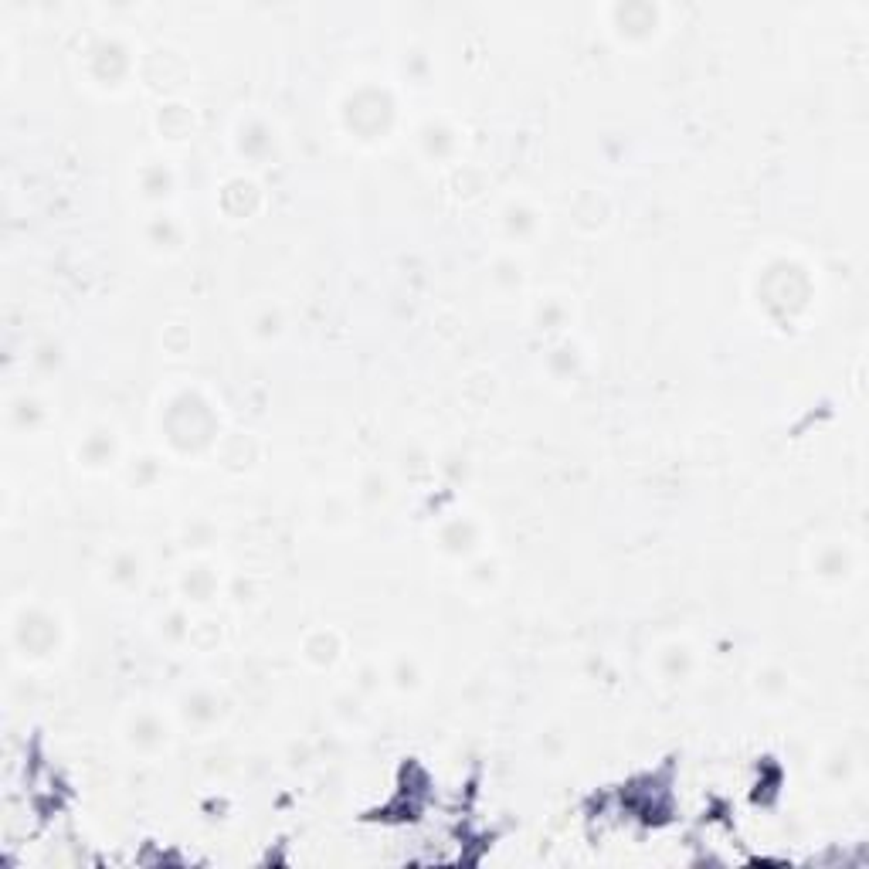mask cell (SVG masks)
Instances as JSON below:
<instances>
[{
    "label": "cell",
    "instance_id": "5",
    "mask_svg": "<svg viewBox=\"0 0 869 869\" xmlns=\"http://www.w3.org/2000/svg\"><path fill=\"white\" fill-rule=\"evenodd\" d=\"M126 744L140 754H160L170 744V727L157 710H136L126 720Z\"/></svg>",
    "mask_w": 869,
    "mask_h": 869
},
{
    "label": "cell",
    "instance_id": "10",
    "mask_svg": "<svg viewBox=\"0 0 869 869\" xmlns=\"http://www.w3.org/2000/svg\"><path fill=\"white\" fill-rule=\"evenodd\" d=\"M116 452H119V438H116V432L113 428H96V432H89L82 438V445H79V466H85V469H106V466H113V459H116Z\"/></svg>",
    "mask_w": 869,
    "mask_h": 869
},
{
    "label": "cell",
    "instance_id": "9",
    "mask_svg": "<svg viewBox=\"0 0 869 869\" xmlns=\"http://www.w3.org/2000/svg\"><path fill=\"white\" fill-rule=\"evenodd\" d=\"M812 571H815V578L832 581V584L849 581V578H853V571H856L853 547L836 544V540H832V544H819L812 550Z\"/></svg>",
    "mask_w": 869,
    "mask_h": 869
},
{
    "label": "cell",
    "instance_id": "24",
    "mask_svg": "<svg viewBox=\"0 0 869 869\" xmlns=\"http://www.w3.org/2000/svg\"><path fill=\"white\" fill-rule=\"evenodd\" d=\"M391 679L401 686V690H415L421 673H418V666L411 659H398V662H394V669H391Z\"/></svg>",
    "mask_w": 869,
    "mask_h": 869
},
{
    "label": "cell",
    "instance_id": "8",
    "mask_svg": "<svg viewBox=\"0 0 869 869\" xmlns=\"http://www.w3.org/2000/svg\"><path fill=\"white\" fill-rule=\"evenodd\" d=\"M275 143H279V136H275V126L265 123L262 116H252V119H242L235 129V150L238 157L245 160H265L275 153Z\"/></svg>",
    "mask_w": 869,
    "mask_h": 869
},
{
    "label": "cell",
    "instance_id": "1",
    "mask_svg": "<svg viewBox=\"0 0 869 869\" xmlns=\"http://www.w3.org/2000/svg\"><path fill=\"white\" fill-rule=\"evenodd\" d=\"M167 442L177 452H197L204 445L218 442V418L214 404L201 391H180L167 401Z\"/></svg>",
    "mask_w": 869,
    "mask_h": 869
},
{
    "label": "cell",
    "instance_id": "23",
    "mask_svg": "<svg viewBox=\"0 0 869 869\" xmlns=\"http://www.w3.org/2000/svg\"><path fill=\"white\" fill-rule=\"evenodd\" d=\"M791 676L785 669H768V673H757V693L774 696V693H788Z\"/></svg>",
    "mask_w": 869,
    "mask_h": 869
},
{
    "label": "cell",
    "instance_id": "2",
    "mask_svg": "<svg viewBox=\"0 0 869 869\" xmlns=\"http://www.w3.org/2000/svg\"><path fill=\"white\" fill-rule=\"evenodd\" d=\"M11 642L21 659H48L51 652L62 649V622L55 612L41 605H24L11 618Z\"/></svg>",
    "mask_w": 869,
    "mask_h": 869
},
{
    "label": "cell",
    "instance_id": "25",
    "mask_svg": "<svg viewBox=\"0 0 869 869\" xmlns=\"http://www.w3.org/2000/svg\"><path fill=\"white\" fill-rule=\"evenodd\" d=\"M493 282H506L510 289H520L523 275H520V265L513 262V258H503V262H496L493 269Z\"/></svg>",
    "mask_w": 869,
    "mask_h": 869
},
{
    "label": "cell",
    "instance_id": "4",
    "mask_svg": "<svg viewBox=\"0 0 869 869\" xmlns=\"http://www.w3.org/2000/svg\"><path fill=\"white\" fill-rule=\"evenodd\" d=\"M225 717H228V700L218 690H208V686H197V690H191L180 700V720L194 730H211Z\"/></svg>",
    "mask_w": 869,
    "mask_h": 869
},
{
    "label": "cell",
    "instance_id": "13",
    "mask_svg": "<svg viewBox=\"0 0 869 869\" xmlns=\"http://www.w3.org/2000/svg\"><path fill=\"white\" fill-rule=\"evenodd\" d=\"M438 544L452 557H472L479 547V527L472 520H452L438 533Z\"/></svg>",
    "mask_w": 869,
    "mask_h": 869
},
{
    "label": "cell",
    "instance_id": "16",
    "mask_svg": "<svg viewBox=\"0 0 869 869\" xmlns=\"http://www.w3.org/2000/svg\"><path fill=\"white\" fill-rule=\"evenodd\" d=\"M140 187L150 201H163V197L174 194V170L167 167V160H150L146 167L140 170Z\"/></svg>",
    "mask_w": 869,
    "mask_h": 869
},
{
    "label": "cell",
    "instance_id": "3",
    "mask_svg": "<svg viewBox=\"0 0 869 869\" xmlns=\"http://www.w3.org/2000/svg\"><path fill=\"white\" fill-rule=\"evenodd\" d=\"M343 116L350 119V129L360 136V140H377V136L391 133V119H394V102L377 89H364L354 99V106L343 109Z\"/></svg>",
    "mask_w": 869,
    "mask_h": 869
},
{
    "label": "cell",
    "instance_id": "12",
    "mask_svg": "<svg viewBox=\"0 0 869 869\" xmlns=\"http://www.w3.org/2000/svg\"><path fill=\"white\" fill-rule=\"evenodd\" d=\"M608 218H612V204H608L605 194L598 191H581L578 197H574L571 204V221L584 231H598L608 225Z\"/></svg>",
    "mask_w": 869,
    "mask_h": 869
},
{
    "label": "cell",
    "instance_id": "20",
    "mask_svg": "<svg viewBox=\"0 0 869 869\" xmlns=\"http://www.w3.org/2000/svg\"><path fill=\"white\" fill-rule=\"evenodd\" d=\"M157 126L167 140H187L194 129V113L187 106H163L157 116Z\"/></svg>",
    "mask_w": 869,
    "mask_h": 869
},
{
    "label": "cell",
    "instance_id": "14",
    "mask_svg": "<svg viewBox=\"0 0 869 869\" xmlns=\"http://www.w3.org/2000/svg\"><path fill=\"white\" fill-rule=\"evenodd\" d=\"M180 595L187 601H197V605H204V601L218 595V574L211 571V564L184 567V574H180Z\"/></svg>",
    "mask_w": 869,
    "mask_h": 869
},
{
    "label": "cell",
    "instance_id": "22",
    "mask_svg": "<svg viewBox=\"0 0 869 869\" xmlns=\"http://www.w3.org/2000/svg\"><path fill=\"white\" fill-rule=\"evenodd\" d=\"M11 418L21 421L24 428H34L38 421H45V408H41L38 398H28V394H24V398H17L11 404Z\"/></svg>",
    "mask_w": 869,
    "mask_h": 869
},
{
    "label": "cell",
    "instance_id": "19",
    "mask_svg": "<svg viewBox=\"0 0 869 869\" xmlns=\"http://www.w3.org/2000/svg\"><path fill=\"white\" fill-rule=\"evenodd\" d=\"M231 445H235V452L231 449H225V445H221V462H225V466H231V469H248V466H255L258 462V442H255V435H248V432H231V435H225Z\"/></svg>",
    "mask_w": 869,
    "mask_h": 869
},
{
    "label": "cell",
    "instance_id": "7",
    "mask_svg": "<svg viewBox=\"0 0 869 869\" xmlns=\"http://www.w3.org/2000/svg\"><path fill=\"white\" fill-rule=\"evenodd\" d=\"M218 204L231 221H248L262 208V187H258L252 177H231L221 184Z\"/></svg>",
    "mask_w": 869,
    "mask_h": 869
},
{
    "label": "cell",
    "instance_id": "11",
    "mask_svg": "<svg viewBox=\"0 0 869 869\" xmlns=\"http://www.w3.org/2000/svg\"><path fill=\"white\" fill-rule=\"evenodd\" d=\"M340 656H343V639H340V632H333V628H316V632H309L303 639V659L309 662V666L330 669V666H337Z\"/></svg>",
    "mask_w": 869,
    "mask_h": 869
},
{
    "label": "cell",
    "instance_id": "21",
    "mask_svg": "<svg viewBox=\"0 0 869 869\" xmlns=\"http://www.w3.org/2000/svg\"><path fill=\"white\" fill-rule=\"evenodd\" d=\"M180 242H184V228H180L177 218H170V214H160V218H153V225H150V245L157 248V252H177Z\"/></svg>",
    "mask_w": 869,
    "mask_h": 869
},
{
    "label": "cell",
    "instance_id": "17",
    "mask_svg": "<svg viewBox=\"0 0 869 869\" xmlns=\"http://www.w3.org/2000/svg\"><path fill=\"white\" fill-rule=\"evenodd\" d=\"M143 574H146L143 557L133 554V550H119L113 564H109V581H113L116 588H140Z\"/></svg>",
    "mask_w": 869,
    "mask_h": 869
},
{
    "label": "cell",
    "instance_id": "18",
    "mask_svg": "<svg viewBox=\"0 0 869 869\" xmlns=\"http://www.w3.org/2000/svg\"><path fill=\"white\" fill-rule=\"evenodd\" d=\"M503 228L510 238H530L540 228V214L527 201H510L503 208Z\"/></svg>",
    "mask_w": 869,
    "mask_h": 869
},
{
    "label": "cell",
    "instance_id": "6",
    "mask_svg": "<svg viewBox=\"0 0 869 869\" xmlns=\"http://www.w3.org/2000/svg\"><path fill=\"white\" fill-rule=\"evenodd\" d=\"M102 65L99 72H92V79H96V85H102V89H119V85L126 82L129 75V55L126 48L119 45L116 38H102L96 48L89 51V68Z\"/></svg>",
    "mask_w": 869,
    "mask_h": 869
},
{
    "label": "cell",
    "instance_id": "15",
    "mask_svg": "<svg viewBox=\"0 0 869 869\" xmlns=\"http://www.w3.org/2000/svg\"><path fill=\"white\" fill-rule=\"evenodd\" d=\"M656 666H659L662 679H669V683L686 679V676H690V669H693L690 645H686V642H666L659 649V656H656Z\"/></svg>",
    "mask_w": 869,
    "mask_h": 869
}]
</instances>
